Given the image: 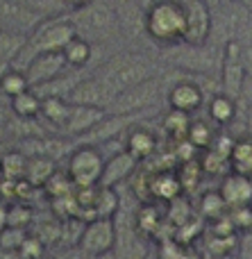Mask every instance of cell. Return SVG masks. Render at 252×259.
I'll return each instance as SVG.
<instances>
[{
    "label": "cell",
    "mask_w": 252,
    "mask_h": 259,
    "mask_svg": "<svg viewBox=\"0 0 252 259\" xmlns=\"http://www.w3.org/2000/svg\"><path fill=\"white\" fill-rule=\"evenodd\" d=\"M164 66L166 64L162 62V55H155L143 48H118L107 59H103L93 68V73L118 96L127 87L164 75L168 71Z\"/></svg>",
    "instance_id": "obj_1"
},
{
    "label": "cell",
    "mask_w": 252,
    "mask_h": 259,
    "mask_svg": "<svg viewBox=\"0 0 252 259\" xmlns=\"http://www.w3.org/2000/svg\"><path fill=\"white\" fill-rule=\"evenodd\" d=\"M68 18H71L77 36L89 41L95 48V53L98 48H112L125 39L118 14L109 0H91L86 7L68 12Z\"/></svg>",
    "instance_id": "obj_2"
},
{
    "label": "cell",
    "mask_w": 252,
    "mask_h": 259,
    "mask_svg": "<svg viewBox=\"0 0 252 259\" xmlns=\"http://www.w3.org/2000/svg\"><path fill=\"white\" fill-rule=\"evenodd\" d=\"M143 32L155 46L162 48L184 44V5L180 0H153L143 14Z\"/></svg>",
    "instance_id": "obj_3"
},
{
    "label": "cell",
    "mask_w": 252,
    "mask_h": 259,
    "mask_svg": "<svg viewBox=\"0 0 252 259\" xmlns=\"http://www.w3.org/2000/svg\"><path fill=\"white\" fill-rule=\"evenodd\" d=\"M175 77L171 71H166L164 75L153 77V80L139 82L134 87H127L114 98V103L109 105L107 114H157L159 103L166 100L168 89L173 87Z\"/></svg>",
    "instance_id": "obj_4"
},
{
    "label": "cell",
    "mask_w": 252,
    "mask_h": 259,
    "mask_svg": "<svg viewBox=\"0 0 252 259\" xmlns=\"http://www.w3.org/2000/svg\"><path fill=\"white\" fill-rule=\"evenodd\" d=\"M77 36L75 27H73L71 18L68 14L64 16H53V18H45L39 27L30 34L27 39L25 50L21 53V57L12 64V68H18V71H25L27 64L36 57V55H43V53H62L68 44Z\"/></svg>",
    "instance_id": "obj_5"
},
{
    "label": "cell",
    "mask_w": 252,
    "mask_h": 259,
    "mask_svg": "<svg viewBox=\"0 0 252 259\" xmlns=\"http://www.w3.org/2000/svg\"><path fill=\"white\" fill-rule=\"evenodd\" d=\"M134 209H139V205ZM134 209L127 207V202L121 196V209L114 216V223H116V246L112 250L114 259H148V241L136 225Z\"/></svg>",
    "instance_id": "obj_6"
},
{
    "label": "cell",
    "mask_w": 252,
    "mask_h": 259,
    "mask_svg": "<svg viewBox=\"0 0 252 259\" xmlns=\"http://www.w3.org/2000/svg\"><path fill=\"white\" fill-rule=\"evenodd\" d=\"M105 155L95 146H75L66 157V175L77 189L100 187L105 173Z\"/></svg>",
    "instance_id": "obj_7"
},
{
    "label": "cell",
    "mask_w": 252,
    "mask_h": 259,
    "mask_svg": "<svg viewBox=\"0 0 252 259\" xmlns=\"http://www.w3.org/2000/svg\"><path fill=\"white\" fill-rule=\"evenodd\" d=\"M186 14V32L184 44L189 46H207L212 39L214 27V7L207 0H180Z\"/></svg>",
    "instance_id": "obj_8"
},
{
    "label": "cell",
    "mask_w": 252,
    "mask_h": 259,
    "mask_svg": "<svg viewBox=\"0 0 252 259\" xmlns=\"http://www.w3.org/2000/svg\"><path fill=\"white\" fill-rule=\"evenodd\" d=\"M48 16L34 12L23 0H0V30L30 36Z\"/></svg>",
    "instance_id": "obj_9"
},
{
    "label": "cell",
    "mask_w": 252,
    "mask_h": 259,
    "mask_svg": "<svg viewBox=\"0 0 252 259\" xmlns=\"http://www.w3.org/2000/svg\"><path fill=\"white\" fill-rule=\"evenodd\" d=\"M116 246V223L114 219H93L86 221L80 239V248L93 257H105Z\"/></svg>",
    "instance_id": "obj_10"
},
{
    "label": "cell",
    "mask_w": 252,
    "mask_h": 259,
    "mask_svg": "<svg viewBox=\"0 0 252 259\" xmlns=\"http://www.w3.org/2000/svg\"><path fill=\"white\" fill-rule=\"evenodd\" d=\"M114 98H116V94L91 71L82 77V82L71 91V96L66 100L71 105H89V107H100L107 112Z\"/></svg>",
    "instance_id": "obj_11"
},
{
    "label": "cell",
    "mask_w": 252,
    "mask_h": 259,
    "mask_svg": "<svg viewBox=\"0 0 252 259\" xmlns=\"http://www.w3.org/2000/svg\"><path fill=\"white\" fill-rule=\"evenodd\" d=\"M168 109H175V112H184V114H193L200 112L205 103V89L203 84H198V77H177L173 82V87L168 89L166 96Z\"/></svg>",
    "instance_id": "obj_12"
},
{
    "label": "cell",
    "mask_w": 252,
    "mask_h": 259,
    "mask_svg": "<svg viewBox=\"0 0 252 259\" xmlns=\"http://www.w3.org/2000/svg\"><path fill=\"white\" fill-rule=\"evenodd\" d=\"M66 71H68V64L64 53H43V55H36L23 73L27 75L30 89H34V87L45 84V82L55 80V77H59Z\"/></svg>",
    "instance_id": "obj_13"
},
{
    "label": "cell",
    "mask_w": 252,
    "mask_h": 259,
    "mask_svg": "<svg viewBox=\"0 0 252 259\" xmlns=\"http://www.w3.org/2000/svg\"><path fill=\"white\" fill-rule=\"evenodd\" d=\"M139 161L130 155L127 150L118 152V155L109 157L105 161V173H103V180H100V187L105 189H118L123 182L130 180V175H134L139 170Z\"/></svg>",
    "instance_id": "obj_14"
},
{
    "label": "cell",
    "mask_w": 252,
    "mask_h": 259,
    "mask_svg": "<svg viewBox=\"0 0 252 259\" xmlns=\"http://www.w3.org/2000/svg\"><path fill=\"white\" fill-rule=\"evenodd\" d=\"M125 150L130 152L139 164H143V161L153 159L155 152L159 150V139H157V134H155L153 130L145 127L143 123H141V125H134V127L127 130Z\"/></svg>",
    "instance_id": "obj_15"
},
{
    "label": "cell",
    "mask_w": 252,
    "mask_h": 259,
    "mask_svg": "<svg viewBox=\"0 0 252 259\" xmlns=\"http://www.w3.org/2000/svg\"><path fill=\"white\" fill-rule=\"evenodd\" d=\"M107 116V112L100 107H89V105H71V116L64 127V137L77 139L82 134H86L89 130H93L103 118Z\"/></svg>",
    "instance_id": "obj_16"
},
{
    "label": "cell",
    "mask_w": 252,
    "mask_h": 259,
    "mask_svg": "<svg viewBox=\"0 0 252 259\" xmlns=\"http://www.w3.org/2000/svg\"><path fill=\"white\" fill-rule=\"evenodd\" d=\"M218 191L225 198L230 209L252 205V178H248V175H239V173L225 175L221 187H218Z\"/></svg>",
    "instance_id": "obj_17"
},
{
    "label": "cell",
    "mask_w": 252,
    "mask_h": 259,
    "mask_svg": "<svg viewBox=\"0 0 252 259\" xmlns=\"http://www.w3.org/2000/svg\"><path fill=\"white\" fill-rule=\"evenodd\" d=\"M68 116H71V103L66 98H43L39 121L43 123L50 134H62L64 137Z\"/></svg>",
    "instance_id": "obj_18"
},
{
    "label": "cell",
    "mask_w": 252,
    "mask_h": 259,
    "mask_svg": "<svg viewBox=\"0 0 252 259\" xmlns=\"http://www.w3.org/2000/svg\"><path fill=\"white\" fill-rule=\"evenodd\" d=\"M236 114H239V105H236L234 98L225 94H214L212 98L207 100V116L214 125L218 127H227V125H234L236 121Z\"/></svg>",
    "instance_id": "obj_19"
},
{
    "label": "cell",
    "mask_w": 252,
    "mask_h": 259,
    "mask_svg": "<svg viewBox=\"0 0 252 259\" xmlns=\"http://www.w3.org/2000/svg\"><path fill=\"white\" fill-rule=\"evenodd\" d=\"M245 80H248V71H245L243 64L223 62V66H221V94L239 100L241 91H243V87H245Z\"/></svg>",
    "instance_id": "obj_20"
},
{
    "label": "cell",
    "mask_w": 252,
    "mask_h": 259,
    "mask_svg": "<svg viewBox=\"0 0 252 259\" xmlns=\"http://www.w3.org/2000/svg\"><path fill=\"white\" fill-rule=\"evenodd\" d=\"M27 159H30V157H25L18 148H14V146L5 148L3 155H0V166H3L5 180H9V182H21V180H25Z\"/></svg>",
    "instance_id": "obj_21"
},
{
    "label": "cell",
    "mask_w": 252,
    "mask_h": 259,
    "mask_svg": "<svg viewBox=\"0 0 252 259\" xmlns=\"http://www.w3.org/2000/svg\"><path fill=\"white\" fill-rule=\"evenodd\" d=\"M230 168L232 173L252 178V137L234 139V146L230 152Z\"/></svg>",
    "instance_id": "obj_22"
},
{
    "label": "cell",
    "mask_w": 252,
    "mask_h": 259,
    "mask_svg": "<svg viewBox=\"0 0 252 259\" xmlns=\"http://www.w3.org/2000/svg\"><path fill=\"white\" fill-rule=\"evenodd\" d=\"M57 173V161L48 159V157H30L27 159V173L25 180L34 189H41L50 182V178Z\"/></svg>",
    "instance_id": "obj_23"
},
{
    "label": "cell",
    "mask_w": 252,
    "mask_h": 259,
    "mask_svg": "<svg viewBox=\"0 0 252 259\" xmlns=\"http://www.w3.org/2000/svg\"><path fill=\"white\" fill-rule=\"evenodd\" d=\"M41 105H43V100H41L32 89L23 91V94H18L16 98L9 100L12 116H16V118H39Z\"/></svg>",
    "instance_id": "obj_24"
},
{
    "label": "cell",
    "mask_w": 252,
    "mask_h": 259,
    "mask_svg": "<svg viewBox=\"0 0 252 259\" xmlns=\"http://www.w3.org/2000/svg\"><path fill=\"white\" fill-rule=\"evenodd\" d=\"M191 114L184 112H175V109H168L164 114V121H162V130L173 139V141H186L189 137V130H191Z\"/></svg>",
    "instance_id": "obj_25"
},
{
    "label": "cell",
    "mask_w": 252,
    "mask_h": 259,
    "mask_svg": "<svg viewBox=\"0 0 252 259\" xmlns=\"http://www.w3.org/2000/svg\"><path fill=\"white\" fill-rule=\"evenodd\" d=\"M27 39H30V36H25V34L0 30V62H7V64L16 62V59L21 57V53L25 50Z\"/></svg>",
    "instance_id": "obj_26"
},
{
    "label": "cell",
    "mask_w": 252,
    "mask_h": 259,
    "mask_svg": "<svg viewBox=\"0 0 252 259\" xmlns=\"http://www.w3.org/2000/svg\"><path fill=\"white\" fill-rule=\"evenodd\" d=\"M198 211L203 219L207 221H218L223 219V216H227V211H230V207H227L225 198L221 196V191H207L203 193V198H200L198 202Z\"/></svg>",
    "instance_id": "obj_27"
},
{
    "label": "cell",
    "mask_w": 252,
    "mask_h": 259,
    "mask_svg": "<svg viewBox=\"0 0 252 259\" xmlns=\"http://www.w3.org/2000/svg\"><path fill=\"white\" fill-rule=\"evenodd\" d=\"M27 89H30L27 75L23 71H18V68H9V71L0 77V98L7 100V103Z\"/></svg>",
    "instance_id": "obj_28"
},
{
    "label": "cell",
    "mask_w": 252,
    "mask_h": 259,
    "mask_svg": "<svg viewBox=\"0 0 252 259\" xmlns=\"http://www.w3.org/2000/svg\"><path fill=\"white\" fill-rule=\"evenodd\" d=\"M216 139L218 137H216V130H214L212 121H193L191 123V130H189L186 141H189L195 150H209Z\"/></svg>",
    "instance_id": "obj_29"
},
{
    "label": "cell",
    "mask_w": 252,
    "mask_h": 259,
    "mask_svg": "<svg viewBox=\"0 0 252 259\" xmlns=\"http://www.w3.org/2000/svg\"><path fill=\"white\" fill-rule=\"evenodd\" d=\"M34 223V209L25 202H14L9 205L7 211V225L9 228H21V230H30Z\"/></svg>",
    "instance_id": "obj_30"
},
{
    "label": "cell",
    "mask_w": 252,
    "mask_h": 259,
    "mask_svg": "<svg viewBox=\"0 0 252 259\" xmlns=\"http://www.w3.org/2000/svg\"><path fill=\"white\" fill-rule=\"evenodd\" d=\"M30 239V230H21V228H5L0 230V248L9 252H21L23 243Z\"/></svg>",
    "instance_id": "obj_31"
},
{
    "label": "cell",
    "mask_w": 252,
    "mask_h": 259,
    "mask_svg": "<svg viewBox=\"0 0 252 259\" xmlns=\"http://www.w3.org/2000/svg\"><path fill=\"white\" fill-rule=\"evenodd\" d=\"M23 3L27 5V7H32L34 12L43 14V16L53 18V16H64V14H68L66 5H64V0H23Z\"/></svg>",
    "instance_id": "obj_32"
},
{
    "label": "cell",
    "mask_w": 252,
    "mask_h": 259,
    "mask_svg": "<svg viewBox=\"0 0 252 259\" xmlns=\"http://www.w3.org/2000/svg\"><path fill=\"white\" fill-rule=\"evenodd\" d=\"M48 252L53 255V259H100V257L89 255L86 250H82L80 246H57Z\"/></svg>",
    "instance_id": "obj_33"
},
{
    "label": "cell",
    "mask_w": 252,
    "mask_h": 259,
    "mask_svg": "<svg viewBox=\"0 0 252 259\" xmlns=\"http://www.w3.org/2000/svg\"><path fill=\"white\" fill-rule=\"evenodd\" d=\"M9 121H12V109H9V103L0 98V123H5V125H7Z\"/></svg>",
    "instance_id": "obj_34"
},
{
    "label": "cell",
    "mask_w": 252,
    "mask_h": 259,
    "mask_svg": "<svg viewBox=\"0 0 252 259\" xmlns=\"http://www.w3.org/2000/svg\"><path fill=\"white\" fill-rule=\"evenodd\" d=\"M91 0H64V5H66V9L68 12H75V9H82V7H86Z\"/></svg>",
    "instance_id": "obj_35"
},
{
    "label": "cell",
    "mask_w": 252,
    "mask_h": 259,
    "mask_svg": "<svg viewBox=\"0 0 252 259\" xmlns=\"http://www.w3.org/2000/svg\"><path fill=\"white\" fill-rule=\"evenodd\" d=\"M7 211H9V207L0 202V230L7 228Z\"/></svg>",
    "instance_id": "obj_36"
},
{
    "label": "cell",
    "mask_w": 252,
    "mask_h": 259,
    "mask_svg": "<svg viewBox=\"0 0 252 259\" xmlns=\"http://www.w3.org/2000/svg\"><path fill=\"white\" fill-rule=\"evenodd\" d=\"M236 3H239L241 7H245V9H248V12L252 14V0H236Z\"/></svg>",
    "instance_id": "obj_37"
},
{
    "label": "cell",
    "mask_w": 252,
    "mask_h": 259,
    "mask_svg": "<svg viewBox=\"0 0 252 259\" xmlns=\"http://www.w3.org/2000/svg\"><path fill=\"white\" fill-rule=\"evenodd\" d=\"M9 68H12V64H7V62H0V77H3L5 73L9 71Z\"/></svg>",
    "instance_id": "obj_38"
},
{
    "label": "cell",
    "mask_w": 252,
    "mask_h": 259,
    "mask_svg": "<svg viewBox=\"0 0 252 259\" xmlns=\"http://www.w3.org/2000/svg\"><path fill=\"white\" fill-rule=\"evenodd\" d=\"M207 3H209V5H212V7H216V5H218V3H221V0H207Z\"/></svg>",
    "instance_id": "obj_39"
},
{
    "label": "cell",
    "mask_w": 252,
    "mask_h": 259,
    "mask_svg": "<svg viewBox=\"0 0 252 259\" xmlns=\"http://www.w3.org/2000/svg\"><path fill=\"white\" fill-rule=\"evenodd\" d=\"M5 182V175H3V166H0V184Z\"/></svg>",
    "instance_id": "obj_40"
},
{
    "label": "cell",
    "mask_w": 252,
    "mask_h": 259,
    "mask_svg": "<svg viewBox=\"0 0 252 259\" xmlns=\"http://www.w3.org/2000/svg\"><path fill=\"white\" fill-rule=\"evenodd\" d=\"M221 3H225V0H221Z\"/></svg>",
    "instance_id": "obj_41"
},
{
    "label": "cell",
    "mask_w": 252,
    "mask_h": 259,
    "mask_svg": "<svg viewBox=\"0 0 252 259\" xmlns=\"http://www.w3.org/2000/svg\"><path fill=\"white\" fill-rule=\"evenodd\" d=\"M0 148H3V146H0Z\"/></svg>",
    "instance_id": "obj_42"
}]
</instances>
